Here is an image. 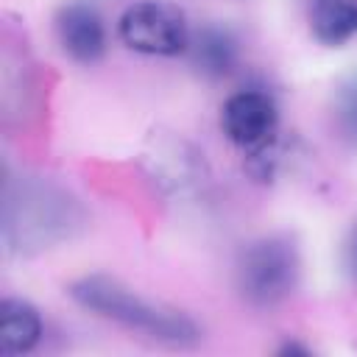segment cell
Segmentation results:
<instances>
[{
  "label": "cell",
  "mask_w": 357,
  "mask_h": 357,
  "mask_svg": "<svg viewBox=\"0 0 357 357\" xmlns=\"http://www.w3.org/2000/svg\"><path fill=\"white\" fill-rule=\"evenodd\" d=\"M78 201L61 187L42 178H22L3 195V237L11 251L36 254L70 240L81 226Z\"/></svg>",
  "instance_id": "cell-1"
},
{
  "label": "cell",
  "mask_w": 357,
  "mask_h": 357,
  "mask_svg": "<svg viewBox=\"0 0 357 357\" xmlns=\"http://www.w3.org/2000/svg\"><path fill=\"white\" fill-rule=\"evenodd\" d=\"M67 293L84 310L100 318H109L114 324H123L128 329H139L156 340H165L173 346H192L201 340V329L190 315L170 307L151 304L112 276H103V273L81 276L70 284Z\"/></svg>",
  "instance_id": "cell-2"
},
{
  "label": "cell",
  "mask_w": 357,
  "mask_h": 357,
  "mask_svg": "<svg viewBox=\"0 0 357 357\" xmlns=\"http://www.w3.org/2000/svg\"><path fill=\"white\" fill-rule=\"evenodd\" d=\"M237 290L254 307L284 301L301 276V257L290 237L271 234L248 243L237 257Z\"/></svg>",
  "instance_id": "cell-3"
},
{
  "label": "cell",
  "mask_w": 357,
  "mask_h": 357,
  "mask_svg": "<svg viewBox=\"0 0 357 357\" xmlns=\"http://www.w3.org/2000/svg\"><path fill=\"white\" fill-rule=\"evenodd\" d=\"M120 42L145 56H178L187 53L190 28L173 3L165 0H139L128 6L117 22Z\"/></svg>",
  "instance_id": "cell-4"
},
{
  "label": "cell",
  "mask_w": 357,
  "mask_h": 357,
  "mask_svg": "<svg viewBox=\"0 0 357 357\" xmlns=\"http://www.w3.org/2000/svg\"><path fill=\"white\" fill-rule=\"evenodd\" d=\"M142 162L148 176L170 195H187L204 187L206 181V162L187 139L159 131L148 139L142 151Z\"/></svg>",
  "instance_id": "cell-5"
},
{
  "label": "cell",
  "mask_w": 357,
  "mask_h": 357,
  "mask_svg": "<svg viewBox=\"0 0 357 357\" xmlns=\"http://www.w3.org/2000/svg\"><path fill=\"white\" fill-rule=\"evenodd\" d=\"M220 128L226 139L245 153L279 134V109L262 89H240L226 98L220 109Z\"/></svg>",
  "instance_id": "cell-6"
},
{
  "label": "cell",
  "mask_w": 357,
  "mask_h": 357,
  "mask_svg": "<svg viewBox=\"0 0 357 357\" xmlns=\"http://www.w3.org/2000/svg\"><path fill=\"white\" fill-rule=\"evenodd\" d=\"M56 36L61 50L81 64H95L106 53L103 17L86 3H64L56 11Z\"/></svg>",
  "instance_id": "cell-7"
},
{
  "label": "cell",
  "mask_w": 357,
  "mask_h": 357,
  "mask_svg": "<svg viewBox=\"0 0 357 357\" xmlns=\"http://www.w3.org/2000/svg\"><path fill=\"white\" fill-rule=\"evenodd\" d=\"M187 56L201 75L223 78L237 64V39L229 28L201 25L198 31H190Z\"/></svg>",
  "instance_id": "cell-8"
},
{
  "label": "cell",
  "mask_w": 357,
  "mask_h": 357,
  "mask_svg": "<svg viewBox=\"0 0 357 357\" xmlns=\"http://www.w3.org/2000/svg\"><path fill=\"white\" fill-rule=\"evenodd\" d=\"M42 340V315L22 298H3L0 304V351L28 354Z\"/></svg>",
  "instance_id": "cell-9"
},
{
  "label": "cell",
  "mask_w": 357,
  "mask_h": 357,
  "mask_svg": "<svg viewBox=\"0 0 357 357\" xmlns=\"http://www.w3.org/2000/svg\"><path fill=\"white\" fill-rule=\"evenodd\" d=\"M310 31L326 47H340L357 36V0H312Z\"/></svg>",
  "instance_id": "cell-10"
},
{
  "label": "cell",
  "mask_w": 357,
  "mask_h": 357,
  "mask_svg": "<svg viewBox=\"0 0 357 357\" xmlns=\"http://www.w3.org/2000/svg\"><path fill=\"white\" fill-rule=\"evenodd\" d=\"M332 117L340 137L351 145H357V73L340 81L332 100Z\"/></svg>",
  "instance_id": "cell-11"
},
{
  "label": "cell",
  "mask_w": 357,
  "mask_h": 357,
  "mask_svg": "<svg viewBox=\"0 0 357 357\" xmlns=\"http://www.w3.org/2000/svg\"><path fill=\"white\" fill-rule=\"evenodd\" d=\"M343 268H346L349 279L357 284V226L349 231V237L343 243Z\"/></svg>",
  "instance_id": "cell-12"
},
{
  "label": "cell",
  "mask_w": 357,
  "mask_h": 357,
  "mask_svg": "<svg viewBox=\"0 0 357 357\" xmlns=\"http://www.w3.org/2000/svg\"><path fill=\"white\" fill-rule=\"evenodd\" d=\"M279 354H310V349H304V346H298V343H287V346H282L279 349Z\"/></svg>",
  "instance_id": "cell-13"
}]
</instances>
